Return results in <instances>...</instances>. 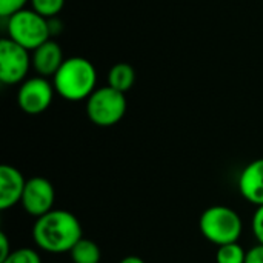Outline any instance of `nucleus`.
<instances>
[{
  "label": "nucleus",
  "instance_id": "nucleus-11",
  "mask_svg": "<svg viewBox=\"0 0 263 263\" xmlns=\"http://www.w3.org/2000/svg\"><path fill=\"white\" fill-rule=\"evenodd\" d=\"M239 191L245 200L256 206L263 205V159L248 163L239 176Z\"/></svg>",
  "mask_w": 263,
  "mask_h": 263
},
{
  "label": "nucleus",
  "instance_id": "nucleus-14",
  "mask_svg": "<svg viewBox=\"0 0 263 263\" xmlns=\"http://www.w3.org/2000/svg\"><path fill=\"white\" fill-rule=\"evenodd\" d=\"M245 260L247 251L239 245V242L217 247L216 263H245Z\"/></svg>",
  "mask_w": 263,
  "mask_h": 263
},
{
  "label": "nucleus",
  "instance_id": "nucleus-8",
  "mask_svg": "<svg viewBox=\"0 0 263 263\" xmlns=\"http://www.w3.org/2000/svg\"><path fill=\"white\" fill-rule=\"evenodd\" d=\"M54 202H55V191L48 179L31 177L26 180V186L20 203L29 216L35 219L45 216L46 213L52 211Z\"/></svg>",
  "mask_w": 263,
  "mask_h": 263
},
{
  "label": "nucleus",
  "instance_id": "nucleus-3",
  "mask_svg": "<svg viewBox=\"0 0 263 263\" xmlns=\"http://www.w3.org/2000/svg\"><path fill=\"white\" fill-rule=\"evenodd\" d=\"M202 236L216 247L239 242L243 223L237 211L230 206L214 205L206 208L199 219Z\"/></svg>",
  "mask_w": 263,
  "mask_h": 263
},
{
  "label": "nucleus",
  "instance_id": "nucleus-4",
  "mask_svg": "<svg viewBox=\"0 0 263 263\" xmlns=\"http://www.w3.org/2000/svg\"><path fill=\"white\" fill-rule=\"evenodd\" d=\"M6 28L9 35L8 39L28 51L37 49L42 43L49 40V25L46 18L34 9H22L11 15Z\"/></svg>",
  "mask_w": 263,
  "mask_h": 263
},
{
  "label": "nucleus",
  "instance_id": "nucleus-5",
  "mask_svg": "<svg viewBox=\"0 0 263 263\" xmlns=\"http://www.w3.org/2000/svg\"><path fill=\"white\" fill-rule=\"evenodd\" d=\"M126 97L123 92L111 88H97L86 100V114L97 126H112L126 114Z\"/></svg>",
  "mask_w": 263,
  "mask_h": 263
},
{
  "label": "nucleus",
  "instance_id": "nucleus-18",
  "mask_svg": "<svg viewBox=\"0 0 263 263\" xmlns=\"http://www.w3.org/2000/svg\"><path fill=\"white\" fill-rule=\"evenodd\" d=\"M251 230H253V234L257 239V242L263 245V205L257 206V210H256V213L253 216Z\"/></svg>",
  "mask_w": 263,
  "mask_h": 263
},
{
  "label": "nucleus",
  "instance_id": "nucleus-12",
  "mask_svg": "<svg viewBox=\"0 0 263 263\" xmlns=\"http://www.w3.org/2000/svg\"><path fill=\"white\" fill-rule=\"evenodd\" d=\"M136 83V69L125 62L116 63L109 72H108V86L120 91V92H126L129 91Z\"/></svg>",
  "mask_w": 263,
  "mask_h": 263
},
{
  "label": "nucleus",
  "instance_id": "nucleus-10",
  "mask_svg": "<svg viewBox=\"0 0 263 263\" xmlns=\"http://www.w3.org/2000/svg\"><path fill=\"white\" fill-rule=\"evenodd\" d=\"M63 62L65 57H63L62 46L51 39L42 43L37 49H34L31 57L32 68L37 71L40 77H46V79L54 77L55 72L63 65Z\"/></svg>",
  "mask_w": 263,
  "mask_h": 263
},
{
  "label": "nucleus",
  "instance_id": "nucleus-20",
  "mask_svg": "<svg viewBox=\"0 0 263 263\" xmlns=\"http://www.w3.org/2000/svg\"><path fill=\"white\" fill-rule=\"evenodd\" d=\"M11 253H12V250L9 248L8 236L5 233H0V262H3Z\"/></svg>",
  "mask_w": 263,
  "mask_h": 263
},
{
  "label": "nucleus",
  "instance_id": "nucleus-13",
  "mask_svg": "<svg viewBox=\"0 0 263 263\" xmlns=\"http://www.w3.org/2000/svg\"><path fill=\"white\" fill-rule=\"evenodd\" d=\"M69 256L74 263H100L102 251L96 242L82 237L69 251Z\"/></svg>",
  "mask_w": 263,
  "mask_h": 263
},
{
  "label": "nucleus",
  "instance_id": "nucleus-2",
  "mask_svg": "<svg viewBox=\"0 0 263 263\" xmlns=\"http://www.w3.org/2000/svg\"><path fill=\"white\" fill-rule=\"evenodd\" d=\"M96 83V68L85 57L65 59L60 69L52 77L55 92L69 102L88 100V97L97 89Z\"/></svg>",
  "mask_w": 263,
  "mask_h": 263
},
{
  "label": "nucleus",
  "instance_id": "nucleus-16",
  "mask_svg": "<svg viewBox=\"0 0 263 263\" xmlns=\"http://www.w3.org/2000/svg\"><path fill=\"white\" fill-rule=\"evenodd\" d=\"M0 263H42V260L35 250L18 248V250H12V253Z\"/></svg>",
  "mask_w": 263,
  "mask_h": 263
},
{
  "label": "nucleus",
  "instance_id": "nucleus-9",
  "mask_svg": "<svg viewBox=\"0 0 263 263\" xmlns=\"http://www.w3.org/2000/svg\"><path fill=\"white\" fill-rule=\"evenodd\" d=\"M26 180L12 165L0 166V210L6 211L22 202Z\"/></svg>",
  "mask_w": 263,
  "mask_h": 263
},
{
  "label": "nucleus",
  "instance_id": "nucleus-1",
  "mask_svg": "<svg viewBox=\"0 0 263 263\" xmlns=\"http://www.w3.org/2000/svg\"><path fill=\"white\" fill-rule=\"evenodd\" d=\"M83 237L79 219L65 210H52L35 219L32 239L37 248L51 254L69 253Z\"/></svg>",
  "mask_w": 263,
  "mask_h": 263
},
{
  "label": "nucleus",
  "instance_id": "nucleus-15",
  "mask_svg": "<svg viewBox=\"0 0 263 263\" xmlns=\"http://www.w3.org/2000/svg\"><path fill=\"white\" fill-rule=\"evenodd\" d=\"M32 9L45 18L55 17L65 6V0H31Z\"/></svg>",
  "mask_w": 263,
  "mask_h": 263
},
{
  "label": "nucleus",
  "instance_id": "nucleus-17",
  "mask_svg": "<svg viewBox=\"0 0 263 263\" xmlns=\"http://www.w3.org/2000/svg\"><path fill=\"white\" fill-rule=\"evenodd\" d=\"M31 0H0V15L3 18H9L18 11L25 9V5Z\"/></svg>",
  "mask_w": 263,
  "mask_h": 263
},
{
  "label": "nucleus",
  "instance_id": "nucleus-6",
  "mask_svg": "<svg viewBox=\"0 0 263 263\" xmlns=\"http://www.w3.org/2000/svg\"><path fill=\"white\" fill-rule=\"evenodd\" d=\"M29 66L32 63L28 49L8 37L0 40V80L5 85L23 83Z\"/></svg>",
  "mask_w": 263,
  "mask_h": 263
},
{
  "label": "nucleus",
  "instance_id": "nucleus-21",
  "mask_svg": "<svg viewBox=\"0 0 263 263\" xmlns=\"http://www.w3.org/2000/svg\"><path fill=\"white\" fill-rule=\"evenodd\" d=\"M119 263H145V260L140 259L139 256H126V257H123Z\"/></svg>",
  "mask_w": 263,
  "mask_h": 263
},
{
  "label": "nucleus",
  "instance_id": "nucleus-7",
  "mask_svg": "<svg viewBox=\"0 0 263 263\" xmlns=\"http://www.w3.org/2000/svg\"><path fill=\"white\" fill-rule=\"evenodd\" d=\"M54 92V85L46 77L28 79L20 85L17 92L18 108L29 116L42 114L51 106Z\"/></svg>",
  "mask_w": 263,
  "mask_h": 263
},
{
  "label": "nucleus",
  "instance_id": "nucleus-19",
  "mask_svg": "<svg viewBox=\"0 0 263 263\" xmlns=\"http://www.w3.org/2000/svg\"><path fill=\"white\" fill-rule=\"evenodd\" d=\"M245 263H263V245L257 243L251 250L247 251V260Z\"/></svg>",
  "mask_w": 263,
  "mask_h": 263
}]
</instances>
